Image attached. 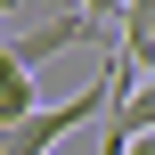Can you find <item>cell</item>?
I'll list each match as a JSON object with an SVG mask.
<instances>
[{
	"instance_id": "obj_1",
	"label": "cell",
	"mask_w": 155,
	"mask_h": 155,
	"mask_svg": "<svg viewBox=\"0 0 155 155\" xmlns=\"http://www.w3.org/2000/svg\"><path fill=\"white\" fill-rule=\"evenodd\" d=\"M106 98H114V65L98 74V82H82L74 98H57V106H33V114H16V123H0V155H49L65 131H82V123H98L106 114Z\"/></svg>"
},
{
	"instance_id": "obj_2",
	"label": "cell",
	"mask_w": 155,
	"mask_h": 155,
	"mask_svg": "<svg viewBox=\"0 0 155 155\" xmlns=\"http://www.w3.org/2000/svg\"><path fill=\"white\" fill-rule=\"evenodd\" d=\"M98 25H106V16H90V8H57V16H41V25H25V33H8V41H16L25 65H41V57H57V49H74V41H98Z\"/></svg>"
},
{
	"instance_id": "obj_3",
	"label": "cell",
	"mask_w": 155,
	"mask_h": 155,
	"mask_svg": "<svg viewBox=\"0 0 155 155\" xmlns=\"http://www.w3.org/2000/svg\"><path fill=\"white\" fill-rule=\"evenodd\" d=\"M114 65L123 74H155V0H123V41H114Z\"/></svg>"
},
{
	"instance_id": "obj_4",
	"label": "cell",
	"mask_w": 155,
	"mask_h": 155,
	"mask_svg": "<svg viewBox=\"0 0 155 155\" xmlns=\"http://www.w3.org/2000/svg\"><path fill=\"white\" fill-rule=\"evenodd\" d=\"M139 131H155V74L139 82V90H123V98H114V114H106V131H98V139H106V155H123Z\"/></svg>"
},
{
	"instance_id": "obj_5",
	"label": "cell",
	"mask_w": 155,
	"mask_h": 155,
	"mask_svg": "<svg viewBox=\"0 0 155 155\" xmlns=\"http://www.w3.org/2000/svg\"><path fill=\"white\" fill-rule=\"evenodd\" d=\"M123 155H155V131H139V139H131V147H123Z\"/></svg>"
},
{
	"instance_id": "obj_6",
	"label": "cell",
	"mask_w": 155,
	"mask_h": 155,
	"mask_svg": "<svg viewBox=\"0 0 155 155\" xmlns=\"http://www.w3.org/2000/svg\"><path fill=\"white\" fill-rule=\"evenodd\" d=\"M82 8H90V16H114V8H123V0H82Z\"/></svg>"
},
{
	"instance_id": "obj_7",
	"label": "cell",
	"mask_w": 155,
	"mask_h": 155,
	"mask_svg": "<svg viewBox=\"0 0 155 155\" xmlns=\"http://www.w3.org/2000/svg\"><path fill=\"white\" fill-rule=\"evenodd\" d=\"M8 8H16V0H0V16H8Z\"/></svg>"
}]
</instances>
